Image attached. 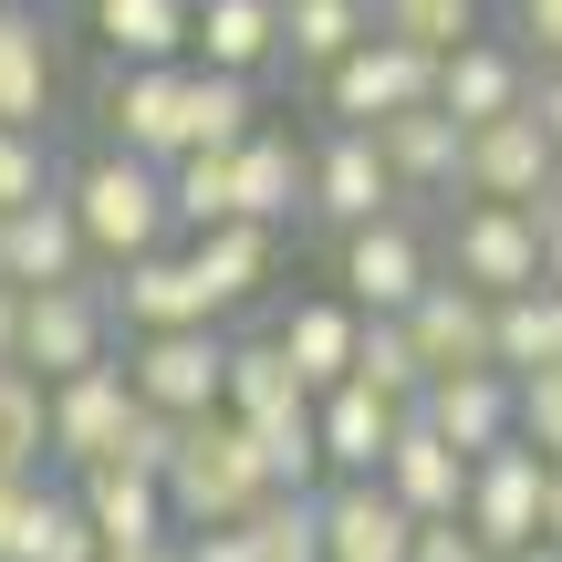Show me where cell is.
<instances>
[{
	"label": "cell",
	"instance_id": "6da1fadb",
	"mask_svg": "<svg viewBox=\"0 0 562 562\" xmlns=\"http://www.w3.org/2000/svg\"><path fill=\"white\" fill-rule=\"evenodd\" d=\"M63 199H74V220H83V240H94V261H104V271H125V261H146V250L178 240L167 167L125 157V146H94V157L63 178Z\"/></svg>",
	"mask_w": 562,
	"mask_h": 562
},
{
	"label": "cell",
	"instance_id": "7a4b0ae2",
	"mask_svg": "<svg viewBox=\"0 0 562 562\" xmlns=\"http://www.w3.org/2000/svg\"><path fill=\"white\" fill-rule=\"evenodd\" d=\"M167 501H178V531H240L261 501H281V490H271L261 438L220 406V417H188L178 469H167Z\"/></svg>",
	"mask_w": 562,
	"mask_h": 562
},
{
	"label": "cell",
	"instance_id": "3957f363",
	"mask_svg": "<svg viewBox=\"0 0 562 562\" xmlns=\"http://www.w3.org/2000/svg\"><path fill=\"white\" fill-rule=\"evenodd\" d=\"M188 83H199V63H115L104 94H94L104 146H125V157H146V167H178L188 146H199V125H188Z\"/></svg>",
	"mask_w": 562,
	"mask_h": 562
},
{
	"label": "cell",
	"instance_id": "277c9868",
	"mask_svg": "<svg viewBox=\"0 0 562 562\" xmlns=\"http://www.w3.org/2000/svg\"><path fill=\"white\" fill-rule=\"evenodd\" d=\"M448 271L469 281V292L510 302V292H542L552 261H542V209H510V199H469L459 220H448Z\"/></svg>",
	"mask_w": 562,
	"mask_h": 562
},
{
	"label": "cell",
	"instance_id": "5b68a950",
	"mask_svg": "<svg viewBox=\"0 0 562 562\" xmlns=\"http://www.w3.org/2000/svg\"><path fill=\"white\" fill-rule=\"evenodd\" d=\"M115 355V302H104V281H42V292H21V364H32L42 385L83 375V364Z\"/></svg>",
	"mask_w": 562,
	"mask_h": 562
},
{
	"label": "cell",
	"instance_id": "8992f818",
	"mask_svg": "<svg viewBox=\"0 0 562 562\" xmlns=\"http://www.w3.org/2000/svg\"><path fill=\"white\" fill-rule=\"evenodd\" d=\"M125 375H136V396L167 406V417H220V406H229V334H220V323L125 334Z\"/></svg>",
	"mask_w": 562,
	"mask_h": 562
},
{
	"label": "cell",
	"instance_id": "52a82bcc",
	"mask_svg": "<svg viewBox=\"0 0 562 562\" xmlns=\"http://www.w3.org/2000/svg\"><path fill=\"white\" fill-rule=\"evenodd\" d=\"M406 104H438V53H417V42H355V53L323 74V115L334 125H385L406 115Z\"/></svg>",
	"mask_w": 562,
	"mask_h": 562
},
{
	"label": "cell",
	"instance_id": "ba28073f",
	"mask_svg": "<svg viewBox=\"0 0 562 562\" xmlns=\"http://www.w3.org/2000/svg\"><path fill=\"white\" fill-rule=\"evenodd\" d=\"M459 188L469 199H510V209H542L552 188H562V146L542 136V115H490V125H469V146H459Z\"/></svg>",
	"mask_w": 562,
	"mask_h": 562
},
{
	"label": "cell",
	"instance_id": "9c48e42d",
	"mask_svg": "<svg viewBox=\"0 0 562 562\" xmlns=\"http://www.w3.org/2000/svg\"><path fill=\"white\" fill-rule=\"evenodd\" d=\"M542 501H552V459L531 438H501V448H480V469H469V510L459 521L480 531L490 552H521V542H542Z\"/></svg>",
	"mask_w": 562,
	"mask_h": 562
},
{
	"label": "cell",
	"instance_id": "30bf717a",
	"mask_svg": "<svg viewBox=\"0 0 562 562\" xmlns=\"http://www.w3.org/2000/svg\"><path fill=\"white\" fill-rule=\"evenodd\" d=\"M136 375H125V355H104V364H83V375H63L53 385V459L63 469H104L125 448V427H136Z\"/></svg>",
	"mask_w": 562,
	"mask_h": 562
},
{
	"label": "cell",
	"instance_id": "8fae6325",
	"mask_svg": "<svg viewBox=\"0 0 562 562\" xmlns=\"http://www.w3.org/2000/svg\"><path fill=\"white\" fill-rule=\"evenodd\" d=\"M427 281H438V261H427V240L406 229V209L375 220V229H344V250H334V292L355 302V313H417Z\"/></svg>",
	"mask_w": 562,
	"mask_h": 562
},
{
	"label": "cell",
	"instance_id": "7c38bea8",
	"mask_svg": "<svg viewBox=\"0 0 562 562\" xmlns=\"http://www.w3.org/2000/svg\"><path fill=\"white\" fill-rule=\"evenodd\" d=\"M396 167H385V146L364 136V125H334V136L313 146V220H334V229H375V220H396Z\"/></svg>",
	"mask_w": 562,
	"mask_h": 562
},
{
	"label": "cell",
	"instance_id": "4fadbf2b",
	"mask_svg": "<svg viewBox=\"0 0 562 562\" xmlns=\"http://www.w3.org/2000/svg\"><path fill=\"white\" fill-rule=\"evenodd\" d=\"M313 438H323V480H375L396 459V438H406V406L344 375V385L313 396Z\"/></svg>",
	"mask_w": 562,
	"mask_h": 562
},
{
	"label": "cell",
	"instance_id": "5bb4252c",
	"mask_svg": "<svg viewBox=\"0 0 562 562\" xmlns=\"http://www.w3.org/2000/svg\"><path fill=\"white\" fill-rule=\"evenodd\" d=\"M104 302H115L125 334H188V323H220V313H209L199 261H188V240H167V250H146V261H125L115 281H104Z\"/></svg>",
	"mask_w": 562,
	"mask_h": 562
},
{
	"label": "cell",
	"instance_id": "9a60e30c",
	"mask_svg": "<svg viewBox=\"0 0 562 562\" xmlns=\"http://www.w3.org/2000/svg\"><path fill=\"white\" fill-rule=\"evenodd\" d=\"M323 562H406L417 552V510L385 480H323Z\"/></svg>",
	"mask_w": 562,
	"mask_h": 562
},
{
	"label": "cell",
	"instance_id": "2e32d148",
	"mask_svg": "<svg viewBox=\"0 0 562 562\" xmlns=\"http://www.w3.org/2000/svg\"><path fill=\"white\" fill-rule=\"evenodd\" d=\"M406 334H417L427 375H459V364H501V302L469 292L459 271H438L417 292V313H406Z\"/></svg>",
	"mask_w": 562,
	"mask_h": 562
},
{
	"label": "cell",
	"instance_id": "e0dca14e",
	"mask_svg": "<svg viewBox=\"0 0 562 562\" xmlns=\"http://www.w3.org/2000/svg\"><path fill=\"white\" fill-rule=\"evenodd\" d=\"M74 501H83V521L104 531V562L115 552H157V542H178V501H167V480H146V469H74Z\"/></svg>",
	"mask_w": 562,
	"mask_h": 562
},
{
	"label": "cell",
	"instance_id": "ac0fdd59",
	"mask_svg": "<svg viewBox=\"0 0 562 562\" xmlns=\"http://www.w3.org/2000/svg\"><path fill=\"white\" fill-rule=\"evenodd\" d=\"M417 417L438 427L448 448H501V438H521V375H501V364H459V375H438L417 396Z\"/></svg>",
	"mask_w": 562,
	"mask_h": 562
},
{
	"label": "cell",
	"instance_id": "d6986e66",
	"mask_svg": "<svg viewBox=\"0 0 562 562\" xmlns=\"http://www.w3.org/2000/svg\"><path fill=\"white\" fill-rule=\"evenodd\" d=\"M83 271H94V240H83V220H74V199H63V188L0 220V281L42 292V281H83Z\"/></svg>",
	"mask_w": 562,
	"mask_h": 562
},
{
	"label": "cell",
	"instance_id": "ffe728a7",
	"mask_svg": "<svg viewBox=\"0 0 562 562\" xmlns=\"http://www.w3.org/2000/svg\"><path fill=\"white\" fill-rule=\"evenodd\" d=\"M469 469H480V459H469V448H448V438H438V427H427V417H406L396 459H385L375 480L396 490V501L417 510V521H459V510H469Z\"/></svg>",
	"mask_w": 562,
	"mask_h": 562
},
{
	"label": "cell",
	"instance_id": "44dd1931",
	"mask_svg": "<svg viewBox=\"0 0 562 562\" xmlns=\"http://www.w3.org/2000/svg\"><path fill=\"white\" fill-rule=\"evenodd\" d=\"M438 104L459 125H490V115H521L531 104V53H510V42H459V53L438 63Z\"/></svg>",
	"mask_w": 562,
	"mask_h": 562
},
{
	"label": "cell",
	"instance_id": "7402d4cb",
	"mask_svg": "<svg viewBox=\"0 0 562 562\" xmlns=\"http://www.w3.org/2000/svg\"><path fill=\"white\" fill-rule=\"evenodd\" d=\"M83 32L104 42V63H188L199 0H83Z\"/></svg>",
	"mask_w": 562,
	"mask_h": 562
},
{
	"label": "cell",
	"instance_id": "603a6c76",
	"mask_svg": "<svg viewBox=\"0 0 562 562\" xmlns=\"http://www.w3.org/2000/svg\"><path fill=\"white\" fill-rule=\"evenodd\" d=\"M188 261H199V281H209V313H240V302L271 292L281 229H261V220H220V229H199V240H188Z\"/></svg>",
	"mask_w": 562,
	"mask_h": 562
},
{
	"label": "cell",
	"instance_id": "cb8c5ba5",
	"mask_svg": "<svg viewBox=\"0 0 562 562\" xmlns=\"http://www.w3.org/2000/svg\"><path fill=\"white\" fill-rule=\"evenodd\" d=\"M364 136L385 146V167H396L406 199H427V188H459V146H469V125L448 115V104H406V115L364 125Z\"/></svg>",
	"mask_w": 562,
	"mask_h": 562
},
{
	"label": "cell",
	"instance_id": "d4e9b609",
	"mask_svg": "<svg viewBox=\"0 0 562 562\" xmlns=\"http://www.w3.org/2000/svg\"><path fill=\"white\" fill-rule=\"evenodd\" d=\"M188 63L261 83L271 63H281V0H199V42H188Z\"/></svg>",
	"mask_w": 562,
	"mask_h": 562
},
{
	"label": "cell",
	"instance_id": "484cf974",
	"mask_svg": "<svg viewBox=\"0 0 562 562\" xmlns=\"http://www.w3.org/2000/svg\"><path fill=\"white\" fill-rule=\"evenodd\" d=\"M63 94V63H53V32H42V11H21V0H0V125H42Z\"/></svg>",
	"mask_w": 562,
	"mask_h": 562
},
{
	"label": "cell",
	"instance_id": "4316f807",
	"mask_svg": "<svg viewBox=\"0 0 562 562\" xmlns=\"http://www.w3.org/2000/svg\"><path fill=\"white\" fill-rule=\"evenodd\" d=\"M302 209H313V146H292L281 125H261V136L240 146V220L292 229Z\"/></svg>",
	"mask_w": 562,
	"mask_h": 562
},
{
	"label": "cell",
	"instance_id": "83f0119b",
	"mask_svg": "<svg viewBox=\"0 0 562 562\" xmlns=\"http://www.w3.org/2000/svg\"><path fill=\"white\" fill-rule=\"evenodd\" d=\"M355 344H364V313L344 292H323V302H292V313H281V355H292V375L313 385H344L355 375Z\"/></svg>",
	"mask_w": 562,
	"mask_h": 562
},
{
	"label": "cell",
	"instance_id": "f1b7e54d",
	"mask_svg": "<svg viewBox=\"0 0 562 562\" xmlns=\"http://www.w3.org/2000/svg\"><path fill=\"white\" fill-rule=\"evenodd\" d=\"M229 417H240V427H292V417H313V385L292 375L281 334L229 344Z\"/></svg>",
	"mask_w": 562,
	"mask_h": 562
},
{
	"label": "cell",
	"instance_id": "f546056e",
	"mask_svg": "<svg viewBox=\"0 0 562 562\" xmlns=\"http://www.w3.org/2000/svg\"><path fill=\"white\" fill-rule=\"evenodd\" d=\"M355 42H375V0H281V63L292 74H334Z\"/></svg>",
	"mask_w": 562,
	"mask_h": 562
},
{
	"label": "cell",
	"instance_id": "4dcf8cb0",
	"mask_svg": "<svg viewBox=\"0 0 562 562\" xmlns=\"http://www.w3.org/2000/svg\"><path fill=\"white\" fill-rule=\"evenodd\" d=\"M167 199H178V229L199 240V229L240 220V146H188L178 167H167Z\"/></svg>",
	"mask_w": 562,
	"mask_h": 562
},
{
	"label": "cell",
	"instance_id": "1f68e13d",
	"mask_svg": "<svg viewBox=\"0 0 562 562\" xmlns=\"http://www.w3.org/2000/svg\"><path fill=\"white\" fill-rule=\"evenodd\" d=\"M355 385H375V396H396L406 417H417V396L438 375H427L417 334H406V313H364V344H355Z\"/></svg>",
	"mask_w": 562,
	"mask_h": 562
},
{
	"label": "cell",
	"instance_id": "d6a6232c",
	"mask_svg": "<svg viewBox=\"0 0 562 562\" xmlns=\"http://www.w3.org/2000/svg\"><path fill=\"white\" fill-rule=\"evenodd\" d=\"M42 459H53V385L32 364H0V469L42 480Z\"/></svg>",
	"mask_w": 562,
	"mask_h": 562
},
{
	"label": "cell",
	"instance_id": "836d02e7",
	"mask_svg": "<svg viewBox=\"0 0 562 562\" xmlns=\"http://www.w3.org/2000/svg\"><path fill=\"white\" fill-rule=\"evenodd\" d=\"M11 562H104V531L83 521L74 490L42 480V490H32V510H21V552H11Z\"/></svg>",
	"mask_w": 562,
	"mask_h": 562
},
{
	"label": "cell",
	"instance_id": "e575fe53",
	"mask_svg": "<svg viewBox=\"0 0 562 562\" xmlns=\"http://www.w3.org/2000/svg\"><path fill=\"white\" fill-rule=\"evenodd\" d=\"M542 364H562V281L501 302V375H542Z\"/></svg>",
	"mask_w": 562,
	"mask_h": 562
},
{
	"label": "cell",
	"instance_id": "d590c367",
	"mask_svg": "<svg viewBox=\"0 0 562 562\" xmlns=\"http://www.w3.org/2000/svg\"><path fill=\"white\" fill-rule=\"evenodd\" d=\"M375 32L385 42H417V53H459V42H480V0H375Z\"/></svg>",
	"mask_w": 562,
	"mask_h": 562
},
{
	"label": "cell",
	"instance_id": "8d00e7d4",
	"mask_svg": "<svg viewBox=\"0 0 562 562\" xmlns=\"http://www.w3.org/2000/svg\"><path fill=\"white\" fill-rule=\"evenodd\" d=\"M188 125H199V146H250V136H261V104H250L240 74H209V63H199V83H188Z\"/></svg>",
	"mask_w": 562,
	"mask_h": 562
},
{
	"label": "cell",
	"instance_id": "74e56055",
	"mask_svg": "<svg viewBox=\"0 0 562 562\" xmlns=\"http://www.w3.org/2000/svg\"><path fill=\"white\" fill-rule=\"evenodd\" d=\"M250 542H261V562H323V501H313V490L261 501V510H250Z\"/></svg>",
	"mask_w": 562,
	"mask_h": 562
},
{
	"label": "cell",
	"instance_id": "f35d334b",
	"mask_svg": "<svg viewBox=\"0 0 562 562\" xmlns=\"http://www.w3.org/2000/svg\"><path fill=\"white\" fill-rule=\"evenodd\" d=\"M53 146H42V125H0V220L11 209H32V199H53Z\"/></svg>",
	"mask_w": 562,
	"mask_h": 562
},
{
	"label": "cell",
	"instance_id": "ab89813d",
	"mask_svg": "<svg viewBox=\"0 0 562 562\" xmlns=\"http://www.w3.org/2000/svg\"><path fill=\"white\" fill-rule=\"evenodd\" d=\"M178 438H188V417H167V406H136V427H125L115 469H146V480H167V469H178Z\"/></svg>",
	"mask_w": 562,
	"mask_h": 562
},
{
	"label": "cell",
	"instance_id": "60d3db41",
	"mask_svg": "<svg viewBox=\"0 0 562 562\" xmlns=\"http://www.w3.org/2000/svg\"><path fill=\"white\" fill-rule=\"evenodd\" d=\"M521 438L542 448V459H562V364L521 375Z\"/></svg>",
	"mask_w": 562,
	"mask_h": 562
},
{
	"label": "cell",
	"instance_id": "b9f144b4",
	"mask_svg": "<svg viewBox=\"0 0 562 562\" xmlns=\"http://www.w3.org/2000/svg\"><path fill=\"white\" fill-rule=\"evenodd\" d=\"M406 562H501V552H490L469 521H417V552Z\"/></svg>",
	"mask_w": 562,
	"mask_h": 562
},
{
	"label": "cell",
	"instance_id": "7bdbcfd3",
	"mask_svg": "<svg viewBox=\"0 0 562 562\" xmlns=\"http://www.w3.org/2000/svg\"><path fill=\"white\" fill-rule=\"evenodd\" d=\"M510 21H521V53L552 74L562 63V0H510Z\"/></svg>",
	"mask_w": 562,
	"mask_h": 562
},
{
	"label": "cell",
	"instance_id": "ee69618b",
	"mask_svg": "<svg viewBox=\"0 0 562 562\" xmlns=\"http://www.w3.org/2000/svg\"><path fill=\"white\" fill-rule=\"evenodd\" d=\"M32 490H42V480H21V469H0V562L21 552V510H32Z\"/></svg>",
	"mask_w": 562,
	"mask_h": 562
},
{
	"label": "cell",
	"instance_id": "f6af8a7d",
	"mask_svg": "<svg viewBox=\"0 0 562 562\" xmlns=\"http://www.w3.org/2000/svg\"><path fill=\"white\" fill-rule=\"evenodd\" d=\"M188 562H261V542H250V521L240 531H188Z\"/></svg>",
	"mask_w": 562,
	"mask_h": 562
},
{
	"label": "cell",
	"instance_id": "bcb514c9",
	"mask_svg": "<svg viewBox=\"0 0 562 562\" xmlns=\"http://www.w3.org/2000/svg\"><path fill=\"white\" fill-rule=\"evenodd\" d=\"M531 115H542V136L562 146V63H552V74H531Z\"/></svg>",
	"mask_w": 562,
	"mask_h": 562
},
{
	"label": "cell",
	"instance_id": "7dc6e473",
	"mask_svg": "<svg viewBox=\"0 0 562 562\" xmlns=\"http://www.w3.org/2000/svg\"><path fill=\"white\" fill-rule=\"evenodd\" d=\"M0 364H21V281H0Z\"/></svg>",
	"mask_w": 562,
	"mask_h": 562
},
{
	"label": "cell",
	"instance_id": "c3c4849f",
	"mask_svg": "<svg viewBox=\"0 0 562 562\" xmlns=\"http://www.w3.org/2000/svg\"><path fill=\"white\" fill-rule=\"evenodd\" d=\"M542 261H552V281H562V188L542 199Z\"/></svg>",
	"mask_w": 562,
	"mask_h": 562
},
{
	"label": "cell",
	"instance_id": "681fc988",
	"mask_svg": "<svg viewBox=\"0 0 562 562\" xmlns=\"http://www.w3.org/2000/svg\"><path fill=\"white\" fill-rule=\"evenodd\" d=\"M542 542H562V459H552V501H542Z\"/></svg>",
	"mask_w": 562,
	"mask_h": 562
},
{
	"label": "cell",
	"instance_id": "f907efd6",
	"mask_svg": "<svg viewBox=\"0 0 562 562\" xmlns=\"http://www.w3.org/2000/svg\"><path fill=\"white\" fill-rule=\"evenodd\" d=\"M115 562H188V531H178V542H157V552H115Z\"/></svg>",
	"mask_w": 562,
	"mask_h": 562
},
{
	"label": "cell",
	"instance_id": "816d5d0a",
	"mask_svg": "<svg viewBox=\"0 0 562 562\" xmlns=\"http://www.w3.org/2000/svg\"><path fill=\"white\" fill-rule=\"evenodd\" d=\"M501 562H562V542H521V552H501Z\"/></svg>",
	"mask_w": 562,
	"mask_h": 562
}]
</instances>
